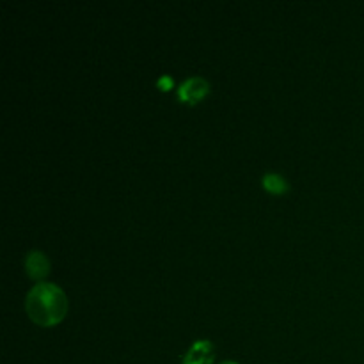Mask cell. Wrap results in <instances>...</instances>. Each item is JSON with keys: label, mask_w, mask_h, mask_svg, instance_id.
Returning <instances> with one entry per match:
<instances>
[{"label": "cell", "mask_w": 364, "mask_h": 364, "mask_svg": "<svg viewBox=\"0 0 364 364\" xmlns=\"http://www.w3.org/2000/svg\"><path fill=\"white\" fill-rule=\"evenodd\" d=\"M210 92V84L203 77H192L185 80L178 89V96L183 103L194 105V103L201 102L206 95Z\"/></svg>", "instance_id": "cell-2"}, {"label": "cell", "mask_w": 364, "mask_h": 364, "mask_svg": "<svg viewBox=\"0 0 364 364\" xmlns=\"http://www.w3.org/2000/svg\"><path fill=\"white\" fill-rule=\"evenodd\" d=\"M220 364H238V363H235V361H224V363H220Z\"/></svg>", "instance_id": "cell-7"}, {"label": "cell", "mask_w": 364, "mask_h": 364, "mask_svg": "<svg viewBox=\"0 0 364 364\" xmlns=\"http://www.w3.org/2000/svg\"><path fill=\"white\" fill-rule=\"evenodd\" d=\"M262 183H263V188H265L267 192H270V194H276V196L284 194V192H288V188H290L288 181L284 180L281 174H276V173H267L265 176H263Z\"/></svg>", "instance_id": "cell-5"}, {"label": "cell", "mask_w": 364, "mask_h": 364, "mask_svg": "<svg viewBox=\"0 0 364 364\" xmlns=\"http://www.w3.org/2000/svg\"><path fill=\"white\" fill-rule=\"evenodd\" d=\"M173 85H174V80L173 77H169V75H164V77H160L159 80H156V87L162 89V91H169Z\"/></svg>", "instance_id": "cell-6"}, {"label": "cell", "mask_w": 364, "mask_h": 364, "mask_svg": "<svg viewBox=\"0 0 364 364\" xmlns=\"http://www.w3.org/2000/svg\"><path fill=\"white\" fill-rule=\"evenodd\" d=\"M25 269H27L28 277H32L34 281H41L50 274V262L43 252L32 251L25 258Z\"/></svg>", "instance_id": "cell-4"}, {"label": "cell", "mask_w": 364, "mask_h": 364, "mask_svg": "<svg viewBox=\"0 0 364 364\" xmlns=\"http://www.w3.org/2000/svg\"><path fill=\"white\" fill-rule=\"evenodd\" d=\"M25 311L36 326L53 327L66 316L68 297L57 284L39 283L27 294Z\"/></svg>", "instance_id": "cell-1"}, {"label": "cell", "mask_w": 364, "mask_h": 364, "mask_svg": "<svg viewBox=\"0 0 364 364\" xmlns=\"http://www.w3.org/2000/svg\"><path fill=\"white\" fill-rule=\"evenodd\" d=\"M213 354H215L213 345L208 340H199L188 348L183 358V364H212Z\"/></svg>", "instance_id": "cell-3"}]
</instances>
